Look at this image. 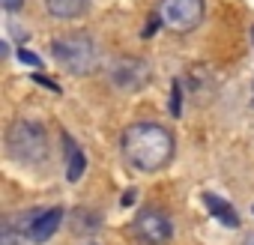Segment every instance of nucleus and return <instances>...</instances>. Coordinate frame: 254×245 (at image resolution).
Here are the masks:
<instances>
[{"label":"nucleus","mask_w":254,"mask_h":245,"mask_svg":"<svg viewBox=\"0 0 254 245\" xmlns=\"http://www.w3.org/2000/svg\"><path fill=\"white\" fill-rule=\"evenodd\" d=\"M6 150L21 165H39L48 156V135L39 122L15 120L6 132Z\"/></svg>","instance_id":"obj_2"},{"label":"nucleus","mask_w":254,"mask_h":245,"mask_svg":"<svg viewBox=\"0 0 254 245\" xmlns=\"http://www.w3.org/2000/svg\"><path fill=\"white\" fill-rule=\"evenodd\" d=\"M159 18L174 33H189L203 21V0H162Z\"/></svg>","instance_id":"obj_4"},{"label":"nucleus","mask_w":254,"mask_h":245,"mask_svg":"<svg viewBox=\"0 0 254 245\" xmlns=\"http://www.w3.org/2000/svg\"><path fill=\"white\" fill-rule=\"evenodd\" d=\"M180 99H183V93H180V81H174V96H171V114H174V117H180V114H183Z\"/></svg>","instance_id":"obj_10"},{"label":"nucleus","mask_w":254,"mask_h":245,"mask_svg":"<svg viewBox=\"0 0 254 245\" xmlns=\"http://www.w3.org/2000/svg\"><path fill=\"white\" fill-rule=\"evenodd\" d=\"M60 221H63V209H60V206H54V209H36L33 221L27 224L30 242H45V239H51L54 230L60 227Z\"/></svg>","instance_id":"obj_6"},{"label":"nucleus","mask_w":254,"mask_h":245,"mask_svg":"<svg viewBox=\"0 0 254 245\" xmlns=\"http://www.w3.org/2000/svg\"><path fill=\"white\" fill-rule=\"evenodd\" d=\"M51 54L72 75H87V72L96 69V42H93L90 33H66V36H57L54 45H51Z\"/></svg>","instance_id":"obj_3"},{"label":"nucleus","mask_w":254,"mask_h":245,"mask_svg":"<svg viewBox=\"0 0 254 245\" xmlns=\"http://www.w3.org/2000/svg\"><path fill=\"white\" fill-rule=\"evenodd\" d=\"M36 81H39L42 87H48V90H54V93H60V84H54L51 78H45V75H36Z\"/></svg>","instance_id":"obj_12"},{"label":"nucleus","mask_w":254,"mask_h":245,"mask_svg":"<svg viewBox=\"0 0 254 245\" xmlns=\"http://www.w3.org/2000/svg\"><path fill=\"white\" fill-rule=\"evenodd\" d=\"M203 203L209 206V212H212L221 224H227V227H239V215L233 212V206H230L227 200H221V197H215V194H203Z\"/></svg>","instance_id":"obj_9"},{"label":"nucleus","mask_w":254,"mask_h":245,"mask_svg":"<svg viewBox=\"0 0 254 245\" xmlns=\"http://www.w3.org/2000/svg\"><path fill=\"white\" fill-rule=\"evenodd\" d=\"M245 245H254V233H248V239H245Z\"/></svg>","instance_id":"obj_14"},{"label":"nucleus","mask_w":254,"mask_h":245,"mask_svg":"<svg viewBox=\"0 0 254 245\" xmlns=\"http://www.w3.org/2000/svg\"><path fill=\"white\" fill-rule=\"evenodd\" d=\"M135 230H138L141 239H147L150 245H162V242H168L171 233H174L168 215H162L159 209H144V212H138V218H135Z\"/></svg>","instance_id":"obj_5"},{"label":"nucleus","mask_w":254,"mask_h":245,"mask_svg":"<svg viewBox=\"0 0 254 245\" xmlns=\"http://www.w3.org/2000/svg\"><path fill=\"white\" fill-rule=\"evenodd\" d=\"M84 168H87V159H84L81 147H78L72 138H66V180H69V183L81 180Z\"/></svg>","instance_id":"obj_8"},{"label":"nucleus","mask_w":254,"mask_h":245,"mask_svg":"<svg viewBox=\"0 0 254 245\" xmlns=\"http://www.w3.org/2000/svg\"><path fill=\"white\" fill-rule=\"evenodd\" d=\"M18 60H21V63H27V66H39V63H42V60H39L33 51H24V48L18 51Z\"/></svg>","instance_id":"obj_11"},{"label":"nucleus","mask_w":254,"mask_h":245,"mask_svg":"<svg viewBox=\"0 0 254 245\" xmlns=\"http://www.w3.org/2000/svg\"><path fill=\"white\" fill-rule=\"evenodd\" d=\"M123 156L138 171H159L174 159V135L159 122H135L123 132Z\"/></svg>","instance_id":"obj_1"},{"label":"nucleus","mask_w":254,"mask_h":245,"mask_svg":"<svg viewBox=\"0 0 254 245\" xmlns=\"http://www.w3.org/2000/svg\"><path fill=\"white\" fill-rule=\"evenodd\" d=\"M90 6V0H45V9L54 18H81Z\"/></svg>","instance_id":"obj_7"},{"label":"nucleus","mask_w":254,"mask_h":245,"mask_svg":"<svg viewBox=\"0 0 254 245\" xmlns=\"http://www.w3.org/2000/svg\"><path fill=\"white\" fill-rule=\"evenodd\" d=\"M21 3H24V0H0V6H3V9H9V12H12V9H18Z\"/></svg>","instance_id":"obj_13"}]
</instances>
